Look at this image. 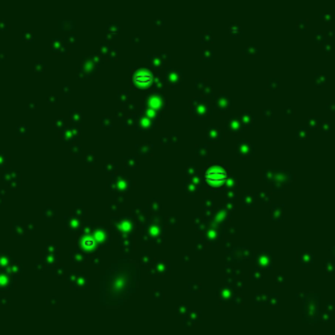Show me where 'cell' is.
Segmentation results:
<instances>
[{
    "mask_svg": "<svg viewBox=\"0 0 335 335\" xmlns=\"http://www.w3.org/2000/svg\"><path fill=\"white\" fill-rule=\"evenodd\" d=\"M151 75H148V73H139V75H136V77H135V80H136V83L137 84H148L149 81H151Z\"/></svg>",
    "mask_w": 335,
    "mask_h": 335,
    "instance_id": "cell-2",
    "label": "cell"
},
{
    "mask_svg": "<svg viewBox=\"0 0 335 335\" xmlns=\"http://www.w3.org/2000/svg\"><path fill=\"white\" fill-rule=\"evenodd\" d=\"M206 179L208 182H213V183H220L225 179V173L223 170H219V169H212V170H208L206 173Z\"/></svg>",
    "mask_w": 335,
    "mask_h": 335,
    "instance_id": "cell-1",
    "label": "cell"
}]
</instances>
